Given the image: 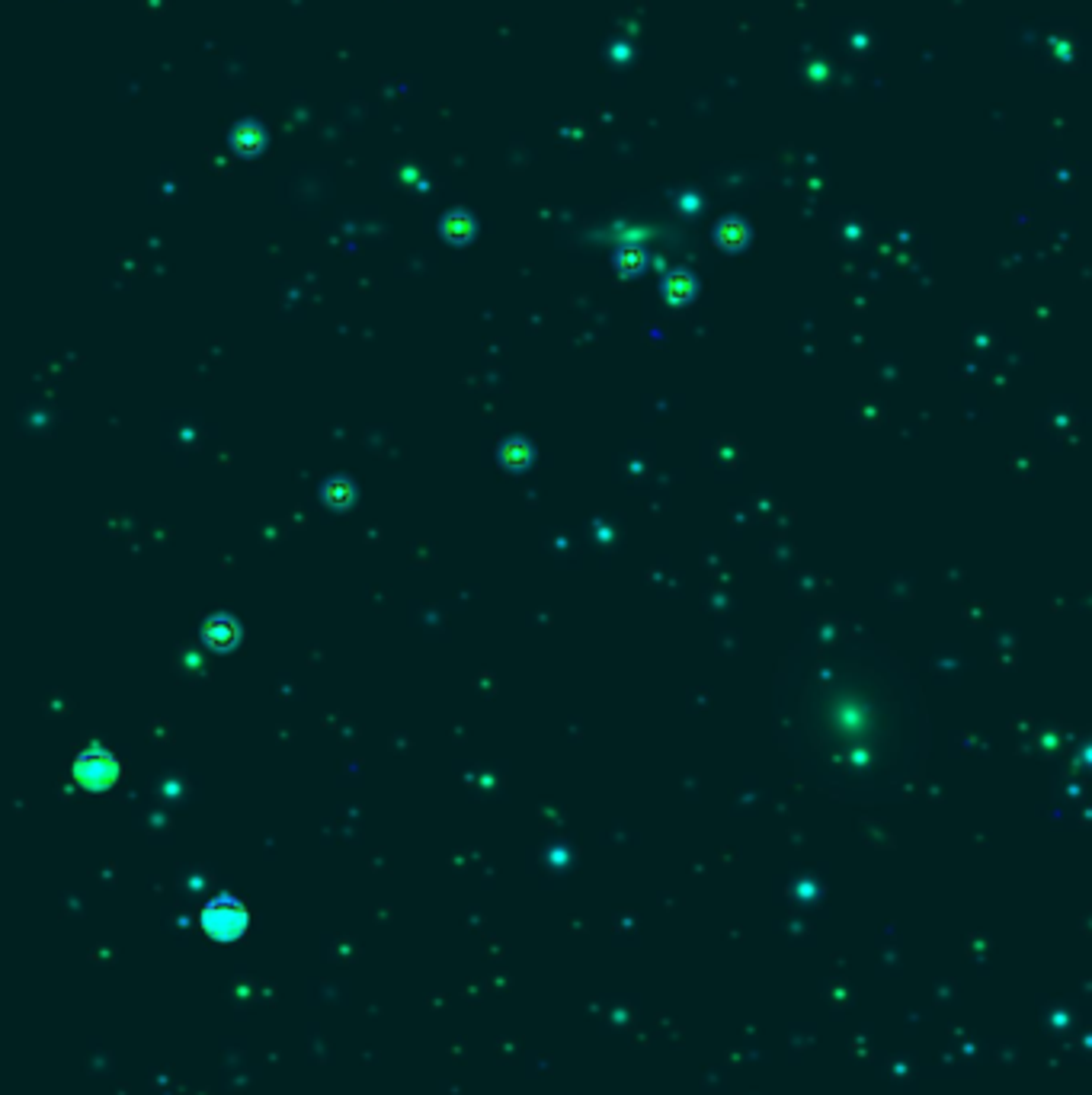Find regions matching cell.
I'll list each match as a JSON object with an SVG mask.
<instances>
[{
	"label": "cell",
	"instance_id": "obj_1",
	"mask_svg": "<svg viewBox=\"0 0 1092 1095\" xmlns=\"http://www.w3.org/2000/svg\"><path fill=\"white\" fill-rule=\"evenodd\" d=\"M926 705L901 657L862 631H826L795 650L785 737L795 766L830 785L904 779L926 759Z\"/></svg>",
	"mask_w": 1092,
	"mask_h": 1095
},
{
	"label": "cell",
	"instance_id": "obj_2",
	"mask_svg": "<svg viewBox=\"0 0 1092 1095\" xmlns=\"http://www.w3.org/2000/svg\"><path fill=\"white\" fill-rule=\"evenodd\" d=\"M202 926L209 929V932L221 941L228 938H238L244 932L247 926V913L238 907V904H228V900H218V904H212L209 910H205L202 917Z\"/></svg>",
	"mask_w": 1092,
	"mask_h": 1095
}]
</instances>
